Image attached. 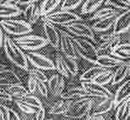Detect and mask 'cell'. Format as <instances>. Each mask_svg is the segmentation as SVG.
<instances>
[{
  "label": "cell",
  "instance_id": "cell-30",
  "mask_svg": "<svg viewBox=\"0 0 130 120\" xmlns=\"http://www.w3.org/2000/svg\"><path fill=\"white\" fill-rule=\"evenodd\" d=\"M73 101L70 100H61L58 101L52 107L50 113L57 115V114H64L70 108L72 105Z\"/></svg>",
  "mask_w": 130,
  "mask_h": 120
},
{
  "label": "cell",
  "instance_id": "cell-51",
  "mask_svg": "<svg viewBox=\"0 0 130 120\" xmlns=\"http://www.w3.org/2000/svg\"><path fill=\"white\" fill-rule=\"evenodd\" d=\"M4 0H0V4H3V3H4Z\"/></svg>",
  "mask_w": 130,
  "mask_h": 120
},
{
  "label": "cell",
  "instance_id": "cell-15",
  "mask_svg": "<svg viewBox=\"0 0 130 120\" xmlns=\"http://www.w3.org/2000/svg\"><path fill=\"white\" fill-rule=\"evenodd\" d=\"M44 32L46 35V40L47 44L55 48L57 51L59 50V34L58 30L53 25L47 22H44Z\"/></svg>",
  "mask_w": 130,
  "mask_h": 120
},
{
  "label": "cell",
  "instance_id": "cell-35",
  "mask_svg": "<svg viewBox=\"0 0 130 120\" xmlns=\"http://www.w3.org/2000/svg\"><path fill=\"white\" fill-rule=\"evenodd\" d=\"M112 78H113V71H110V70H106V71L101 73L94 82L101 86H104L106 84L110 83L111 81H112Z\"/></svg>",
  "mask_w": 130,
  "mask_h": 120
},
{
  "label": "cell",
  "instance_id": "cell-42",
  "mask_svg": "<svg viewBox=\"0 0 130 120\" xmlns=\"http://www.w3.org/2000/svg\"><path fill=\"white\" fill-rule=\"evenodd\" d=\"M12 97L10 96L9 93L7 92L6 89L4 87H0V100H4V101H11Z\"/></svg>",
  "mask_w": 130,
  "mask_h": 120
},
{
  "label": "cell",
  "instance_id": "cell-20",
  "mask_svg": "<svg viewBox=\"0 0 130 120\" xmlns=\"http://www.w3.org/2000/svg\"><path fill=\"white\" fill-rule=\"evenodd\" d=\"M118 14L119 13H117V14L111 15V16L103 18V19L97 20L91 27L93 32L94 31H95V32H106V31L109 30L113 26L114 21L116 20Z\"/></svg>",
  "mask_w": 130,
  "mask_h": 120
},
{
  "label": "cell",
  "instance_id": "cell-53",
  "mask_svg": "<svg viewBox=\"0 0 130 120\" xmlns=\"http://www.w3.org/2000/svg\"><path fill=\"white\" fill-rule=\"evenodd\" d=\"M31 120H34V119H33V118H31Z\"/></svg>",
  "mask_w": 130,
  "mask_h": 120
},
{
  "label": "cell",
  "instance_id": "cell-50",
  "mask_svg": "<svg viewBox=\"0 0 130 120\" xmlns=\"http://www.w3.org/2000/svg\"><path fill=\"white\" fill-rule=\"evenodd\" d=\"M0 120H4V119H3V115L1 113V110H0Z\"/></svg>",
  "mask_w": 130,
  "mask_h": 120
},
{
  "label": "cell",
  "instance_id": "cell-9",
  "mask_svg": "<svg viewBox=\"0 0 130 120\" xmlns=\"http://www.w3.org/2000/svg\"><path fill=\"white\" fill-rule=\"evenodd\" d=\"M68 33H71L72 35L76 36V38H83L86 40H90L95 43V34L91 30V27L83 22H74L70 25H65Z\"/></svg>",
  "mask_w": 130,
  "mask_h": 120
},
{
  "label": "cell",
  "instance_id": "cell-4",
  "mask_svg": "<svg viewBox=\"0 0 130 120\" xmlns=\"http://www.w3.org/2000/svg\"><path fill=\"white\" fill-rule=\"evenodd\" d=\"M0 26L2 30L9 35L22 36L30 34L32 31V27L28 22L19 19H1Z\"/></svg>",
  "mask_w": 130,
  "mask_h": 120
},
{
  "label": "cell",
  "instance_id": "cell-12",
  "mask_svg": "<svg viewBox=\"0 0 130 120\" xmlns=\"http://www.w3.org/2000/svg\"><path fill=\"white\" fill-rule=\"evenodd\" d=\"M113 98H100V101L95 102L93 105L92 108L90 109V113H88L87 117L90 118H95V117L101 116L104 113H106L112 108L113 107Z\"/></svg>",
  "mask_w": 130,
  "mask_h": 120
},
{
  "label": "cell",
  "instance_id": "cell-39",
  "mask_svg": "<svg viewBox=\"0 0 130 120\" xmlns=\"http://www.w3.org/2000/svg\"><path fill=\"white\" fill-rule=\"evenodd\" d=\"M15 103H16L17 106L19 107V108L21 110V112H23V113H27V114L36 113V111L34 110V109H32L31 108H30V107L25 103H24L21 99H16V100H15Z\"/></svg>",
  "mask_w": 130,
  "mask_h": 120
},
{
  "label": "cell",
  "instance_id": "cell-26",
  "mask_svg": "<svg viewBox=\"0 0 130 120\" xmlns=\"http://www.w3.org/2000/svg\"><path fill=\"white\" fill-rule=\"evenodd\" d=\"M115 119L116 120H128L130 115V98L117 107Z\"/></svg>",
  "mask_w": 130,
  "mask_h": 120
},
{
  "label": "cell",
  "instance_id": "cell-44",
  "mask_svg": "<svg viewBox=\"0 0 130 120\" xmlns=\"http://www.w3.org/2000/svg\"><path fill=\"white\" fill-rule=\"evenodd\" d=\"M6 120H21V119H20V117L19 116V114H18L16 112L14 111L11 108H9V114H8Z\"/></svg>",
  "mask_w": 130,
  "mask_h": 120
},
{
  "label": "cell",
  "instance_id": "cell-52",
  "mask_svg": "<svg viewBox=\"0 0 130 120\" xmlns=\"http://www.w3.org/2000/svg\"><path fill=\"white\" fill-rule=\"evenodd\" d=\"M47 120H53V119H47Z\"/></svg>",
  "mask_w": 130,
  "mask_h": 120
},
{
  "label": "cell",
  "instance_id": "cell-45",
  "mask_svg": "<svg viewBox=\"0 0 130 120\" xmlns=\"http://www.w3.org/2000/svg\"><path fill=\"white\" fill-rule=\"evenodd\" d=\"M33 2V0H26V1H23V0H17L16 2V5L19 7V5H21V6H25L26 7L27 5H29L30 4H31Z\"/></svg>",
  "mask_w": 130,
  "mask_h": 120
},
{
  "label": "cell",
  "instance_id": "cell-28",
  "mask_svg": "<svg viewBox=\"0 0 130 120\" xmlns=\"http://www.w3.org/2000/svg\"><path fill=\"white\" fill-rule=\"evenodd\" d=\"M104 4L106 6H108V8H111L113 10H115L116 12L119 13L120 11H127L129 10V5H130V1L127 0H106L104 1Z\"/></svg>",
  "mask_w": 130,
  "mask_h": 120
},
{
  "label": "cell",
  "instance_id": "cell-25",
  "mask_svg": "<svg viewBox=\"0 0 130 120\" xmlns=\"http://www.w3.org/2000/svg\"><path fill=\"white\" fill-rule=\"evenodd\" d=\"M60 96L63 100H70V101L74 98H85V97H88L81 87H75L69 88V89L62 92Z\"/></svg>",
  "mask_w": 130,
  "mask_h": 120
},
{
  "label": "cell",
  "instance_id": "cell-7",
  "mask_svg": "<svg viewBox=\"0 0 130 120\" xmlns=\"http://www.w3.org/2000/svg\"><path fill=\"white\" fill-rule=\"evenodd\" d=\"M58 30L59 34V49L63 54V56L66 58L77 61L79 56L75 52L74 45H73L72 40L74 37L71 35H69L67 31L60 30Z\"/></svg>",
  "mask_w": 130,
  "mask_h": 120
},
{
  "label": "cell",
  "instance_id": "cell-3",
  "mask_svg": "<svg viewBox=\"0 0 130 120\" xmlns=\"http://www.w3.org/2000/svg\"><path fill=\"white\" fill-rule=\"evenodd\" d=\"M95 103V98L90 97L79 98L73 101L70 108L63 115L69 118H81L87 116Z\"/></svg>",
  "mask_w": 130,
  "mask_h": 120
},
{
  "label": "cell",
  "instance_id": "cell-22",
  "mask_svg": "<svg viewBox=\"0 0 130 120\" xmlns=\"http://www.w3.org/2000/svg\"><path fill=\"white\" fill-rule=\"evenodd\" d=\"M129 61H126L123 65L118 66L115 71H113V78H112V84H118L122 82L125 78L129 75Z\"/></svg>",
  "mask_w": 130,
  "mask_h": 120
},
{
  "label": "cell",
  "instance_id": "cell-13",
  "mask_svg": "<svg viewBox=\"0 0 130 120\" xmlns=\"http://www.w3.org/2000/svg\"><path fill=\"white\" fill-rule=\"evenodd\" d=\"M130 26V13L129 10L118 14L113 24V34L119 35L121 34L128 32Z\"/></svg>",
  "mask_w": 130,
  "mask_h": 120
},
{
  "label": "cell",
  "instance_id": "cell-41",
  "mask_svg": "<svg viewBox=\"0 0 130 120\" xmlns=\"http://www.w3.org/2000/svg\"><path fill=\"white\" fill-rule=\"evenodd\" d=\"M27 87H28V92L29 94H32V93L36 90V81L32 77H30L28 79L27 82Z\"/></svg>",
  "mask_w": 130,
  "mask_h": 120
},
{
  "label": "cell",
  "instance_id": "cell-23",
  "mask_svg": "<svg viewBox=\"0 0 130 120\" xmlns=\"http://www.w3.org/2000/svg\"><path fill=\"white\" fill-rule=\"evenodd\" d=\"M36 1H33L31 4L27 5L24 9V15L28 19V22H29L30 25L35 24L37 21V19L41 17L39 7L36 6Z\"/></svg>",
  "mask_w": 130,
  "mask_h": 120
},
{
  "label": "cell",
  "instance_id": "cell-5",
  "mask_svg": "<svg viewBox=\"0 0 130 120\" xmlns=\"http://www.w3.org/2000/svg\"><path fill=\"white\" fill-rule=\"evenodd\" d=\"M44 22L50 23L52 25H58L65 26L74 22H83L81 17L71 11H57L44 16L42 18Z\"/></svg>",
  "mask_w": 130,
  "mask_h": 120
},
{
  "label": "cell",
  "instance_id": "cell-11",
  "mask_svg": "<svg viewBox=\"0 0 130 120\" xmlns=\"http://www.w3.org/2000/svg\"><path fill=\"white\" fill-rule=\"evenodd\" d=\"M120 43V36L117 35L113 33L103 34L99 36V40H95L97 44L96 51L99 53L100 51H106L112 49L114 46Z\"/></svg>",
  "mask_w": 130,
  "mask_h": 120
},
{
  "label": "cell",
  "instance_id": "cell-43",
  "mask_svg": "<svg viewBox=\"0 0 130 120\" xmlns=\"http://www.w3.org/2000/svg\"><path fill=\"white\" fill-rule=\"evenodd\" d=\"M45 109H44V108L42 107V108H41L39 110H37L36 112L35 113V116L33 117V119L34 120H44V118H45Z\"/></svg>",
  "mask_w": 130,
  "mask_h": 120
},
{
  "label": "cell",
  "instance_id": "cell-24",
  "mask_svg": "<svg viewBox=\"0 0 130 120\" xmlns=\"http://www.w3.org/2000/svg\"><path fill=\"white\" fill-rule=\"evenodd\" d=\"M106 70H108V69L102 68V67H100L97 66H92L88 69L87 71H85L81 76H80L79 80L81 82H94L101 73L106 71Z\"/></svg>",
  "mask_w": 130,
  "mask_h": 120
},
{
  "label": "cell",
  "instance_id": "cell-1",
  "mask_svg": "<svg viewBox=\"0 0 130 120\" xmlns=\"http://www.w3.org/2000/svg\"><path fill=\"white\" fill-rule=\"evenodd\" d=\"M3 45L7 57L15 66L21 68L24 71H28V61L25 57V54L11 38L7 35H4Z\"/></svg>",
  "mask_w": 130,
  "mask_h": 120
},
{
  "label": "cell",
  "instance_id": "cell-10",
  "mask_svg": "<svg viewBox=\"0 0 130 120\" xmlns=\"http://www.w3.org/2000/svg\"><path fill=\"white\" fill-rule=\"evenodd\" d=\"M27 61H29L35 68L39 70H45V71H53L55 70V66L53 61L46 57L45 56L35 51H29L25 54Z\"/></svg>",
  "mask_w": 130,
  "mask_h": 120
},
{
  "label": "cell",
  "instance_id": "cell-19",
  "mask_svg": "<svg viewBox=\"0 0 130 120\" xmlns=\"http://www.w3.org/2000/svg\"><path fill=\"white\" fill-rule=\"evenodd\" d=\"M49 91L54 96H60L63 92L65 82L63 78L59 74H54L47 81Z\"/></svg>",
  "mask_w": 130,
  "mask_h": 120
},
{
  "label": "cell",
  "instance_id": "cell-47",
  "mask_svg": "<svg viewBox=\"0 0 130 120\" xmlns=\"http://www.w3.org/2000/svg\"><path fill=\"white\" fill-rule=\"evenodd\" d=\"M95 120H106V119L104 118L102 116H98V117H95Z\"/></svg>",
  "mask_w": 130,
  "mask_h": 120
},
{
  "label": "cell",
  "instance_id": "cell-8",
  "mask_svg": "<svg viewBox=\"0 0 130 120\" xmlns=\"http://www.w3.org/2000/svg\"><path fill=\"white\" fill-rule=\"evenodd\" d=\"M81 87L88 97L93 98H113V95L107 88L95 82H82Z\"/></svg>",
  "mask_w": 130,
  "mask_h": 120
},
{
  "label": "cell",
  "instance_id": "cell-38",
  "mask_svg": "<svg viewBox=\"0 0 130 120\" xmlns=\"http://www.w3.org/2000/svg\"><path fill=\"white\" fill-rule=\"evenodd\" d=\"M30 77L34 78L36 81L37 82H46L48 81L47 77L46 76V74L42 71L36 68H32L29 71Z\"/></svg>",
  "mask_w": 130,
  "mask_h": 120
},
{
  "label": "cell",
  "instance_id": "cell-16",
  "mask_svg": "<svg viewBox=\"0 0 130 120\" xmlns=\"http://www.w3.org/2000/svg\"><path fill=\"white\" fill-rule=\"evenodd\" d=\"M21 85V80L14 71L9 69L0 70V87H9L12 85Z\"/></svg>",
  "mask_w": 130,
  "mask_h": 120
},
{
  "label": "cell",
  "instance_id": "cell-31",
  "mask_svg": "<svg viewBox=\"0 0 130 120\" xmlns=\"http://www.w3.org/2000/svg\"><path fill=\"white\" fill-rule=\"evenodd\" d=\"M55 69L58 71V73L60 75H62V77H64L66 78H70L71 75L69 74V71H68L66 65H65L63 56L61 54L57 53L56 55V59H55Z\"/></svg>",
  "mask_w": 130,
  "mask_h": 120
},
{
  "label": "cell",
  "instance_id": "cell-48",
  "mask_svg": "<svg viewBox=\"0 0 130 120\" xmlns=\"http://www.w3.org/2000/svg\"><path fill=\"white\" fill-rule=\"evenodd\" d=\"M85 120H95V118H90V117H87Z\"/></svg>",
  "mask_w": 130,
  "mask_h": 120
},
{
  "label": "cell",
  "instance_id": "cell-36",
  "mask_svg": "<svg viewBox=\"0 0 130 120\" xmlns=\"http://www.w3.org/2000/svg\"><path fill=\"white\" fill-rule=\"evenodd\" d=\"M81 0H64L60 2L61 11H70V10L75 9L79 5L82 4Z\"/></svg>",
  "mask_w": 130,
  "mask_h": 120
},
{
  "label": "cell",
  "instance_id": "cell-33",
  "mask_svg": "<svg viewBox=\"0 0 130 120\" xmlns=\"http://www.w3.org/2000/svg\"><path fill=\"white\" fill-rule=\"evenodd\" d=\"M21 100L27 104L30 108H31L32 109H34L36 112L39 110L41 108H42V104H41V102L37 98H36L35 96L32 95H27L25 98H21Z\"/></svg>",
  "mask_w": 130,
  "mask_h": 120
},
{
  "label": "cell",
  "instance_id": "cell-21",
  "mask_svg": "<svg viewBox=\"0 0 130 120\" xmlns=\"http://www.w3.org/2000/svg\"><path fill=\"white\" fill-rule=\"evenodd\" d=\"M111 54L117 59L126 61L129 59L130 49L128 43H119L111 50Z\"/></svg>",
  "mask_w": 130,
  "mask_h": 120
},
{
  "label": "cell",
  "instance_id": "cell-46",
  "mask_svg": "<svg viewBox=\"0 0 130 120\" xmlns=\"http://www.w3.org/2000/svg\"><path fill=\"white\" fill-rule=\"evenodd\" d=\"M3 41H4V34H3V30L0 26V49L3 46Z\"/></svg>",
  "mask_w": 130,
  "mask_h": 120
},
{
  "label": "cell",
  "instance_id": "cell-27",
  "mask_svg": "<svg viewBox=\"0 0 130 120\" xmlns=\"http://www.w3.org/2000/svg\"><path fill=\"white\" fill-rule=\"evenodd\" d=\"M60 0H45L42 1L39 8L40 10V16L44 17L53 13L57 7L60 4Z\"/></svg>",
  "mask_w": 130,
  "mask_h": 120
},
{
  "label": "cell",
  "instance_id": "cell-2",
  "mask_svg": "<svg viewBox=\"0 0 130 120\" xmlns=\"http://www.w3.org/2000/svg\"><path fill=\"white\" fill-rule=\"evenodd\" d=\"M72 41L78 56L94 64L99 56L95 46L86 39L74 37Z\"/></svg>",
  "mask_w": 130,
  "mask_h": 120
},
{
  "label": "cell",
  "instance_id": "cell-29",
  "mask_svg": "<svg viewBox=\"0 0 130 120\" xmlns=\"http://www.w3.org/2000/svg\"><path fill=\"white\" fill-rule=\"evenodd\" d=\"M7 92L13 98H17L18 99H21L27 95H29L27 89L24 86L22 85H12L9 87H7L6 88Z\"/></svg>",
  "mask_w": 130,
  "mask_h": 120
},
{
  "label": "cell",
  "instance_id": "cell-32",
  "mask_svg": "<svg viewBox=\"0 0 130 120\" xmlns=\"http://www.w3.org/2000/svg\"><path fill=\"white\" fill-rule=\"evenodd\" d=\"M104 4L103 0H87L81 8L82 14H90L97 10Z\"/></svg>",
  "mask_w": 130,
  "mask_h": 120
},
{
  "label": "cell",
  "instance_id": "cell-37",
  "mask_svg": "<svg viewBox=\"0 0 130 120\" xmlns=\"http://www.w3.org/2000/svg\"><path fill=\"white\" fill-rule=\"evenodd\" d=\"M63 60H64V62H65V65H66L68 71H69V74L71 75V77L76 76L78 74V71H79V66H78L77 61H74V60L66 58V57H64V56H63Z\"/></svg>",
  "mask_w": 130,
  "mask_h": 120
},
{
  "label": "cell",
  "instance_id": "cell-6",
  "mask_svg": "<svg viewBox=\"0 0 130 120\" xmlns=\"http://www.w3.org/2000/svg\"><path fill=\"white\" fill-rule=\"evenodd\" d=\"M13 40L21 50L30 51L41 49L47 45V42H46L45 38L34 35L18 36V37H15Z\"/></svg>",
  "mask_w": 130,
  "mask_h": 120
},
{
  "label": "cell",
  "instance_id": "cell-40",
  "mask_svg": "<svg viewBox=\"0 0 130 120\" xmlns=\"http://www.w3.org/2000/svg\"><path fill=\"white\" fill-rule=\"evenodd\" d=\"M36 89L39 91V93L46 98L48 95V89H47V87L46 86V84H44V82H37L36 81Z\"/></svg>",
  "mask_w": 130,
  "mask_h": 120
},
{
  "label": "cell",
  "instance_id": "cell-14",
  "mask_svg": "<svg viewBox=\"0 0 130 120\" xmlns=\"http://www.w3.org/2000/svg\"><path fill=\"white\" fill-rule=\"evenodd\" d=\"M21 13V9L12 4L10 0L4 1L0 4V18L3 19H10L13 17L19 16Z\"/></svg>",
  "mask_w": 130,
  "mask_h": 120
},
{
  "label": "cell",
  "instance_id": "cell-49",
  "mask_svg": "<svg viewBox=\"0 0 130 120\" xmlns=\"http://www.w3.org/2000/svg\"><path fill=\"white\" fill-rule=\"evenodd\" d=\"M4 66H3V65H1L0 64V70H2V69H4Z\"/></svg>",
  "mask_w": 130,
  "mask_h": 120
},
{
  "label": "cell",
  "instance_id": "cell-34",
  "mask_svg": "<svg viewBox=\"0 0 130 120\" xmlns=\"http://www.w3.org/2000/svg\"><path fill=\"white\" fill-rule=\"evenodd\" d=\"M117 13L118 12H116L115 10H113L112 9H111V8L106 7V8H103V9L97 10L90 19V20H99V19H103V18L111 16V15H112V14H115Z\"/></svg>",
  "mask_w": 130,
  "mask_h": 120
},
{
  "label": "cell",
  "instance_id": "cell-17",
  "mask_svg": "<svg viewBox=\"0 0 130 120\" xmlns=\"http://www.w3.org/2000/svg\"><path fill=\"white\" fill-rule=\"evenodd\" d=\"M124 62H125L124 61L117 59L111 56H108V55H101V56L99 55L94 64L96 65L97 66L109 70V68H114V67L121 66Z\"/></svg>",
  "mask_w": 130,
  "mask_h": 120
},
{
  "label": "cell",
  "instance_id": "cell-18",
  "mask_svg": "<svg viewBox=\"0 0 130 120\" xmlns=\"http://www.w3.org/2000/svg\"><path fill=\"white\" fill-rule=\"evenodd\" d=\"M130 97V81L127 80L123 84L120 85V87L118 88L116 92V94L113 97V106L118 107L119 104L123 103L127 99H128Z\"/></svg>",
  "mask_w": 130,
  "mask_h": 120
}]
</instances>
